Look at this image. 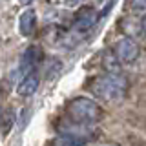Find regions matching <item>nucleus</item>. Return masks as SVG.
<instances>
[{"label": "nucleus", "mask_w": 146, "mask_h": 146, "mask_svg": "<svg viewBox=\"0 0 146 146\" xmlns=\"http://www.w3.org/2000/svg\"><path fill=\"white\" fill-rule=\"evenodd\" d=\"M66 115H68L70 121L77 122V124L91 126V124H95V122L102 121L104 110L100 108L95 100H91L88 97H75L68 102Z\"/></svg>", "instance_id": "f03ea898"}, {"label": "nucleus", "mask_w": 146, "mask_h": 146, "mask_svg": "<svg viewBox=\"0 0 146 146\" xmlns=\"http://www.w3.org/2000/svg\"><path fill=\"white\" fill-rule=\"evenodd\" d=\"M128 79L121 73H104L91 80V91L95 97L110 100V102H121L128 93Z\"/></svg>", "instance_id": "f257e3e1"}, {"label": "nucleus", "mask_w": 146, "mask_h": 146, "mask_svg": "<svg viewBox=\"0 0 146 146\" xmlns=\"http://www.w3.org/2000/svg\"><path fill=\"white\" fill-rule=\"evenodd\" d=\"M131 9L137 13L139 17H144V9H146V0H130Z\"/></svg>", "instance_id": "f8f14e48"}, {"label": "nucleus", "mask_w": 146, "mask_h": 146, "mask_svg": "<svg viewBox=\"0 0 146 146\" xmlns=\"http://www.w3.org/2000/svg\"><path fill=\"white\" fill-rule=\"evenodd\" d=\"M113 53H115V58H117L119 62L131 64V62H135L137 58H139L141 49H139V44H137L135 40L122 36V38H119L117 42H115Z\"/></svg>", "instance_id": "7ed1b4c3"}, {"label": "nucleus", "mask_w": 146, "mask_h": 146, "mask_svg": "<svg viewBox=\"0 0 146 146\" xmlns=\"http://www.w3.org/2000/svg\"><path fill=\"white\" fill-rule=\"evenodd\" d=\"M119 26H121V29H122L126 38L135 40L137 36H141L144 33V17H139V15L124 17L119 22Z\"/></svg>", "instance_id": "39448f33"}, {"label": "nucleus", "mask_w": 146, "mask_h": 146, "mask_svg": "<svg viewBox=\"0 0 146 146\" xmlns=\"http://www.w3.org/2000/svg\"><path fill=\"white\" fill-rule=\"evenodd\" d=\"M95 22H97V11L91 6H82L79 11H77V17H75V27L77 29L86 31V29H90Z\"/></svg>", "instance_id": "423d86ee"}, {"label": "nucleus", "mask_w": 146, "mask_h": 146, "mask_svg": "<svg viewBox=\"0 0 146 146\" xmlns=\"http://www.w3.org/2000/svg\"><path fill=\"white\" fill-rule=\"evenodd\" d=\"M15 121H17L15 110H11V108L4 110V111L0 113V133H2V135H7L9 131H11L13 124H15Z\"/></svg>", "instance_id": "9d476101"}, {"label": "nucleus", "mask_w": 146, "mask_h": 146, "mask_svg": "<svg viewBox=\"0 0 146 146\" xmlns=\"http://www.w3.org/2000/svg\"><path fill=\"white\" fill-rule=\"evenodd\" d=\"M58 130H60V133H62L64 137H70V139L80 141V143H84L86 139H90V137H91V130H90V126L77 124V122L70 121L68 117L62 121V124L58 126Z\"/></svg>", "instance_id": "20e7f679"}, {"label": "nucleus", "mask_w": 146, "mask_h": 146, "mask_svg": "<svg viewBox=\"0 0 146 146\" xmlns=\"http://www.w3.org/2000/svg\"><path fill=\"white\" fill-rule=\"evenodd\" d=\"M38 84H40V79L36 73H29L26 75L24 79L20 80V84L17 86V93L20 97H31L36 90H38Z\"/></svg>", "instance_id": "6e6552de"}, {"label": "nucleus", "mask_w": 146, "mask_h": 146, "mask_svg": "<svg viewBox=\"0 0 146 146\" xmlns=\"http://www.w3.org/2000/svg\"><path fill=\"white\" fill-rule=\"evenodd\" d=\"M36 27V13L35 9H26L20 15V20H18V29L24 36H31L35 33Z\"/></svg>", "instance_id": "1a4fd4ad"}, {"label": "nucleus", "mask_w": 146, "mask_h": 146, "mask_svg": "<svg viewBox=\"0 0 146 146\" xmlns=\"http://www.w3.org/2000/svg\"><path fill=\"white\" fill-rule=\"evenodd\" d=\"M40 57H42V51H40L38 46H29V48L24 51L22 55V60H20V68L22 71L26 73V75H29V73H33L35 66L38 64Z\"/></svg>", "instance_id": "0eeeda50"}, {"label": "nucleus", "mask_w": 146, "mask_h": 146, "mask_svg": "<svg viewBox=\"0 0 146 146\" xmlns=\"http://www.w3.org/2000/svg\"><path fill=\"white\" fill-rule=\"evenodd\" d=\"M84 143H80V141H75V139H70V137H58L57 141L53 143V146H82Z\"/></svg>", "instance_id": "9b49d317"}, {"label": "nucleus", "mask_w": 146, "mask_h": 146, "mask_svg": "<svg viewBox=\"0 0 146 146\" xmlns=\"http://www.w3.org/2000/svg\"><path fill=\"white\" fill-rule=\"evenodd\" d=\"M18 2H20V4H24V6H26V4H29V2H33V0H18Z\"/></svg>", "instance_id": "ddd939ff"}]
</instances>
